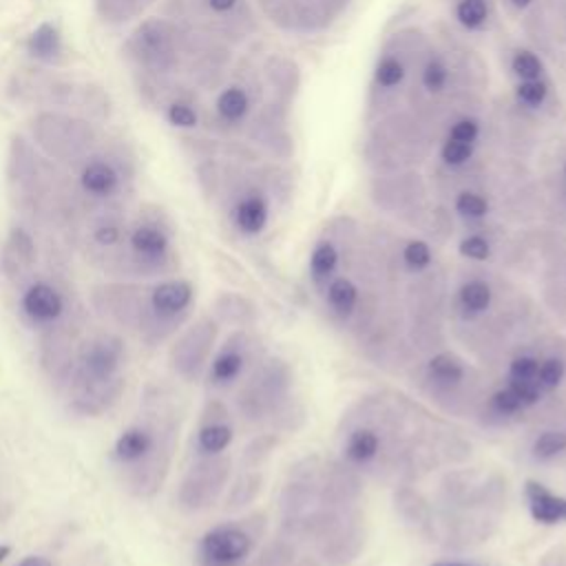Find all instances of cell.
I'll return each instance as SVG.
<instances>
[{"label": "cell", "instance_id": "obj_5", "mask_svg": "<svg viewBox=\"0 0 566 566\" xmlns=\"http://www.w3.org/2000/svg\"><path fill=\"white\" fill-rule=\"evenodd\" d=\"M7 97L35 111H66L97 124H106L113 115L111 93L102 84L69 77L38 64L20 69L9 77Z\"/></svg>", "mask_w": 566, "mask_h": 566}, {"label": "cell", "instance_id": "obj_33", "mask_svg": "<svg viewBox=\"0 0 566 566\" xmlns=\"http://www.w3.org/2000/svg\"><path fill=\"white\" fill-rule=\"evenodd\" d=\"M159 0H93L95 18L111 29L139 22Z\"/></svg>", "mask_w": 566, "mask_h": 566}, {"label": "cell", "instance_id": "obj_46", "mask_svg": "<svg viewBox=\"0 0 566 566\" xmlns=\"http://www.w3.org/2000/svg\"><path fill=\"white\" fill-rule=\"evenodd\" d=\"M511 69H513V73L520 77V82H522V80H539V77H542V71H544L539 57H537L535 53H531V51H517V53L513 55Z\"/></svg>", "mask_w": 566, "mask_h": 566}, {"label": "cell", "instance_id": "obj_39", "mask_svg": "<svg viewBox=\"0 0 566 566\" xmlns=\"http://www.w3.org/2000/svg\"><path fill=\"white\" fill-rule=\"evenodd\" d=\"M296 559H298V544L279 533L274 539L261 546L254 566H294Z\"/></svg>", "mask_w": 566, "mask_h": 566}, {"label": "cell", "instance_id": "obj_42", "mask_svg": "<svg viewBox=\"0 0 566 566\" xmlns=\"http://www.w3.org/2000/svg\"><path fill=\"white\" fill-rule=\"evenodd\" d=\"M161 115L168 119L170 126L175 128H195L199 124V113H197V106L192 102L190 95L186 97H177L172 102H168L164 108H161Z\"/></svg>", "mask_w": 566, "mask_h": 566}, {"label": "cell", "instance_id": "obj_2", "mask_svg": "<svg viewBox=\"0 0 566 566\" xmlns=\"http://www.w3.org/2000/svg\"><path fill=\"white\" fill-rule=\"evenodd\" d=\"M157 398L117 433L111 447V462L119 482L142 500L153 497L164 486L179 440V416L161 396Z\"/></svg>", "mask_w": 566, "mask_h": 566}, {"label": "cell", "instance_id": "obj_55", "mask_svg": "<svg viewBox=\"0 0 566 566\" xmlns=\"http://www.w3.org/2000/svg\"><path fill=\"white\" fill-rule=\"evenodd\" d=\"M11 555V546L9 544H0V564Z\"/></svg>", "mask_w": 566, "mask_h": 566}, {"label": "cell", "instance_id": "obj_16", "mask_svg": "<svg viewBox=\"0 0 566 566\" xmlns=\"http://www.w3.org/2000/svg\"><path fill=\"white\" fill-rule=\"evenodd\" d=\"M263 356L261 338L250 327L232 329L223 343L214 347L203 378L212 391L234 389Z\"/></svg>", "mask_w": 566, "mask_h": 566}, {"label": "cell", "instance_id": "obj_6", "mask_svg": "<svg viewBox=\"0 0 566 566\" xmlns=\"http://www.w3.org/2000/svg\"><path fill=\"white\" fill-rule=\"evenodd\" d=\"M71 172L84 212L102 206H126L135 190L139 159L126 137L104 130L102 142Z\"/></svg>", "mask_w": 566, "mask_h": 566}, {"label": "cell", "instance_id": "obj_27", "mask_svg": "<svg viewBox=\"0 0 566 566\" xmlns=\"http://www.w3.org/2000/svg\"><path fill=\"white\" fill-rule=\"evenodd\" d=\"M391 502H394V511L398 513L405 526L413 528V533H418L420 537L431 539L436 509L413 484L394 486Z\"/></svg>", "mask_w": 566, "mask_h": 566}, {"label": "cell", "instance_id": "obj_21", "mask_svg": "<svg viewBox=\"0 0 566 566\" xmlns=\"http://www.w3.org/2000/svg\"><path fill=\"white\" fill-rule=\"evenodd\" d=\"M528 416H531V407L524 400V396L511 382L502 380L497 387H489L486 396L475 409L473 420L482 429L500 431L528 420Z\"/></svg>", "mask_w": 566, "mask_h": 566}, {"label": "cell", "instance_id": "obj_51", "mask_svg": "<svg viewBox=\"0 0 566 566\" xmlns=\"http://www.w3.org/2000/svg\"><path fill=\"white\" fill-rule=\"evenodd\" d=\"M478 133H480V126L475 119H458L451 130H449V137L451 139H458V142H464V144H473L478 139Z\"/></svg>", "mask_w": 566, "mask_h": 566}, {"label": "cell", "instance_id": "obj_10", "mask_svg": "<svg viewBox=\"0 0 566 566\" xmlns=\"http://www.w3.org/2000/svg\"><path fill=\"white\" fill-rule=\"evenodd\" d=\"M195 305V285L184 276H161L142 287L135 332L146 345H159L175 336Z\"/></svg>", "mask_w": 566, "mask_h": 566}, {"label": "cell", "instance_id": "obj_11", "mask_svg": "<svg viewBox=\"0 0 566 566\" xmlns=\"http://www.w3.org/2000/svg\"><path fill=\"white\" fill-rule=\"evenodd\" d=\"M440 509L480 511L500 517L509 504V480L500 471L460 467L447 471L436 489Z\"/></svg>", "mask_w": 566, "mask_h": 566}, {"label": "cell", "instance_id": "obj_54", "mask_svg": "<svg viewBox=\"0 0 566 566\" xmlns=\"http://www.w3.org/2000/svg\"><path fill=\"white\" fill-rule=\"evenodd\" d=\"M429 566H482V564H473V562H462V559H438Z\"/></svg>", "mask_w": 566, "mask_h": 566}, {"label": "cell", "instance_id": "obj_4", "mask_svg": "<svg viewBox=\"0 0 566 566\" xmlns=\"http://www.w3.org/2000/svg\"><path fill=\"white\" fill-rule=\"evenodd\" d=\"M234 411L252 427H268L274 433L296 431L305 422V405L292 363L265 354L234 387Z\"/></svg>", "mask_w": 566, "mask_h": 566}, {"label": "cell", "instance_id": "obj_45", "mask_svg": "<svg viewBox=\"0 0 566 566\" xmlns=\"http://www.w3.org/2000/svg\"><path fill=\"white\" fill-rule=\"evenodd\" d=\"M486 13H489V9H486L484 0H460L455 4V18L467 29L482 27L486 20Z\"/></svg>", "mask_w": 566, "mask_h": 566}, {"label": "cell", "instance_id": "obj_18", "mask_svg": "<svg viewBox=\"0 0 566 566\" xmlns=\"http://www.w3.org/2000/svg\"><path fill=\"white\" fill-rule=\"evenodd\" d=\"M497 533V517L480 511L440 509L433 517L431 542L447 551H469Z\"/></svg>", "mask_w": 566, "mask_h": 566}, {"label": "cell", "instance_id": "obj_17", "mask_svg": "<svg viewBox=\"0 0 566 566\" xmlns=\"http://www.w3.org/2000/svg\"><path fill=\"white\" fill-rule=\"evenodd\" d=\"M217 338L219 321L214 316H199L190 325L181 327L168 349V363L172 371L186 382L201 380L214 354Z\"/></svg>", "mask_w": 566, "mask_h": 566}, {"label": "cell", "instance_id": "obj_26", "mask_svg": "<svg viewBox=\"0 0 566 566\" xmlns=\"http://www.w3.org/2000/svg\"><path fill=\"white\" fill-rule=\"evenodd\" d=\"M24 53L38 66L55 69L64 64L66 42H64L62 29L51 20H42L24 38Z\"/></svg>", "mask_w": 566, "mask_h": 566}, {"label": "cell", "instance_id": "obj_52", "mask_svg": "<svg viewBox=\"0 0 566 566\" xmlns=\"http://www.w3.org/2000/svg\"><path fill=\"white\" fill-rule=\"evenodd\" d=\"M539 566H566V548H564V546L551 548V551L542 557Z\"/></svg>", "mask_w": 566, "mask_h": 566}, {"label": "cell", "instance_id": "obj_20", "mask_svg": "<svg viewBox=\"0 0 566 566\" xmlns=\"http://www.w3.org/2000/svg\"><path fill=\"white\" fill-rule=\"evenodd\" d=\"M323 464L325 460L321 455H305L290 467L279 493L281 517L303 515L310 509L318 506Z\"/></svg>", "mask_w": 566, "mask_h": 566}, {"label": "cell", "instance_id": "obj_23", "mask_svg": "<svg viewBox=\"0 0 566 566\" xmlns=\"http://www.w3.org/2000/svg\"><path fill=\"white\" fill-rule=\"evenodd\" d=\"M365 493V475L347 464L343 458L325 460L321 473L318 504L329 509H345L360 504Z\"/></svg>", "mask_w": 566, "mask_h": 566}, {"label": "cell", "instance_id": "obj_32", "mask_svg": "<svg viewBox=\"0 0 566 566\" xmlns=\"http://www.w3.org/2000/svg\"><path fill=\"white\" fill-rule=\"evenodd\" d=\"M528 458L535 464L548 467L566 460V429L557 424H537L528 440Z\"/></svg>", "mask_w": 566, "mask_h": 566}, {"label": "cell", "instance_id": "obj_57", "mask_svg": "<svg viewBox=\"0 0 566 566\" xmlns=\"http://www.w3.org/2000/svg\"><path fill=\"white\" fill-rule=\"evenodd\" d=\"M564 179H566V164H564Z\"/></svg>", "mask_w": 566, "mask_h": 566}, {"label": "cell", "instance_id": "obj_50", "mask_svg": "<svg viewBox=\"0 0 566 566\" xmlns=\"http://www.w3.org/2000/svg\"><path fill=\"white\" fill-rule=\"evenodd\" d=\"M447 77H449L447 66H444L440 60H429L427 66L422 69V84H424V88H429V91H440V88H444Z\"/></svg>", "mask_w": 566, "mask_h": 566}, {"label": "cell", "instance_id": "obj_1", "mask_svg": "<svg viewBox=\"0 0 566 566\" xmlns=\"http://www.w3.org/2000/svg\"><path fill=\"white\" fill-rule=\"evenodd\" d=\"M409 407L387 394L360 396L340 418L338 449L347 464L376 482L391 484L394 467L407 440L422 427H411Z\"/></svg>", "mask_w": 566, "mask_h": 566}, {"label": "cell", "instance_id": "obj_56", "mask_svg": "<svg viewBox=\"0 0 566 566\" xmlns=\"http://www.w3.org/2000/svg\"><path fill=\"white\" fill-rule=\"evenodd\" d=\"M511 2H513L515 7H520V9H522V7H526L531 0H511Z\"/></svg>", "mask_w": 566, "mask_h": 566}, {"label": "cell", "instance_id": "obj_15", "mask_svg": "<svg viewBox=\"0 0 566 566\" xmlns=\"http://www.w3.org/2000/svg\"><path fill=\"white\" fill-rule=\"evenodd\" d=\"M232 478V458L195 455V462L184 471L177 484V506L186 513H201L214 506L226 493Z\"/></svg>", "mask_w": 566, "mask_h": 566}, {"label": "cell", "instance_id": "obj_25", "mask_svg": "<svg viewBox=\"0 0 566 566\" xmlns=\"http://www.w3.org/2000/svg\"><path fill=\"white\" fill-rule=\"evenodd\" d=\"M323 298V310L327 312L329 321L343 329H347L352 316L358 310L363 298V287L349 274L332 276L323 290L318 292Z\"/></svg>", "mask_w": 566, "mask_h": 566}, {"label": "cell", "instance_id": "obj_35", "mask_svg": "<svg viewBox=\"0 0 566 566\" xmlns=\"http://www.w3.org/2000/svg\"><path fill=\"white\" fill-rule=\"evenodd\" d=\"M343 265V252L332 239H318L310 252L307 272L312 279V285L321 292L323 285L338 274Z\"/></svg>", "mask_w": 566, "mask_h": 566}, {"label": "cell", "instance_id": "obj_29", "mask_svg": "<svg viewBox=\"0 0 566 566\" xmlns=\"http://www.w3.org/2000/svg\"><path fill=\"white\" fill-rule=\"evenodd\" d=\"M524 502L533 522L542 526L566 524V495L551 491L544 482L528 478L524 482Z\"/></svg>", "mask_w": 566, "mask_h": 566}, {"label": "cell", "instance_id": "obj_13", "mask_svg": "<svg viewBox=\"0 0 566 566\" xmlns=\"http://www.w3.org/2000/svg\"><path fill=\"white\" fill-rule=\"evenodd\" d=\"M513 287L515 283H511L509 279L482 270H471L460 276V281L449 292L447 321L451 325V332L458 334L482 323L500 307V303Z\"/></svg>", "mask_w": 566, "mask_h": 566}, {"label": "cell", "instance_id": "obj_41", "mask_svg": "<svg viewBox=\"0 0 566 566\" xmlns=\"http://www.w3.org/2000/svg\"><path fill=\"white\" fill-rule=\"evenodd\" d=\"M276 444H279V433H274V431H265V433H259L256 438H252L250 444H245V449L241 453L243 469H259L272 455Z\"/></svg>", "mask_w": 566, "mask_h": 566}, {"label": "cell", "instance_id": "obj_22", "mask_svg": "<svg viewBox=\"0 0 566 566\" xmlns=\"http://www.w3.org/2000/svg\"><path fill=\"white\" fill-rule=\"evenodd\" d=\"M234 440V418L221 398H208L195 429V455H221Z\"/></svg>", "mask_w": 566, "mask_h": 566}, {"label": "cell", "instance_id": "obj_48", "mask_svg": "<svg viewBox=\"0 0 566 566\" xmlns=\"http://www.w3.org/2000/svg\"><path fill=\"white\" fill-rule=\"evenodd\" d=\"M402 75H405V69H402V64H400L396 57H385V60H380L378 66H376V73H374L376 82H378L380 86H385V88L396 86V84L402 80Z\"/></svg>", "mask_w": 566, "mask_h": 566}, {"label": "cell", "instance_id": "obj_3", "mask_svg": "<svg viewBox=\"0 0 566 566\" xmlns=\"http://www.w3.org/2000/svg\"><path fill=\"white\" fill-rule=\"evenodd\" d=\"M4 172L15 208L29 217L75 221L84 212L71 172L44 157L24 133L11 135Z\"/></svg>", "mask_w": 566, "mask_h": 566}, {"label": "cell", "instance_id": "obj_44", "mask_svg": "<svg viewBox=\"0 0 566 566\" xmlns=\"http://www.w3.org/2000/svg\"><path fill=\"white\" fill-rule=\"evenodd\" d=\"M458 252L464 259H469V261L484 263V261H489L493 256V243H491L489 237L473 232V234L462 237V241L458 243Z\"/></svg>", "mask_w": 566, "mask_h": 566}, {"label": "cell", "instance_id": "obj_14", "mask_svg": "<svg viewBox=\"0 0 566 566\" xmlns=\"http://www.w3.org/2000/svg\"><path fill=\"white\" fill-rule=\"evenodd\" d=\"M126 343L113 332H99L77 345L69 389L73 387H106L124 382Z\"/></svg>", "mask_w": 566, "mask_h": 566}, {"label": "cell", "instance_id": "obj_53", "mask_svg": "<svg viewBox=\"0 0 566 566\" xmlns=\"http://www.w3.org/2000/svg\"><path fill=\"white\" fill-rule=\"evenodd\" d=\"M15 566H53V562L44 555H24Z\"/></svg>", "mask_w": 566, "mask_h": 566}, {"label": "cell", "instance_id": "obj_19", "mask_svg": "<svg viewBox=\"0 0 566 566\" xmlns=\"http://www.w3.org/2000/svg\"><path fill=\"white\" fill-rule=\"evenodd\" d=\"M126 206H102L84 212V245L88 254L108 268L126 237Z\"/></svg>", "mask_w": 566, "mask_h": 566}, {"label": "cell", "instance_id": "obj_24", "mask_svg": "<svg viewBox=\"0 0 566 566\" xmlns=\"http://www.w3.org/2000/svg\"><path fill=\"white\" fill-rule=\"evenodd\" d=\"M22 316L40 329H55L66 314L64 292L49 279H35L20 292Z\"/></svg>", "mask_w": 566, "mask_h": 566}, {"label": "cell", "instance_id": "obj_9", "mask_svg": "<svg viewBox=\"0 0 566 566\" xmlns=\"http://www.w3.org/2000/svg\"><path fill=\"white\" fill-rule=\"evenodd\" d=\"M27 137L44 157L71 172L102 142L104 128L75 113L42 108L29 117Z\"/></svg>", "mask_w": 566, "mask_h": 566}, {"label": "cell", "instance_id": "obj_37", "mask_svg": "<svg viewBox=\"0 0 566 566\" xmlns=\"http://www.w3.org/2000/svg\"><path fill=\"white\" fill-rule=\"evenodd\" d=\"M263 486V475L259 469H243L232 484H228V497H226V509L239 511L250 506Z\"/></svg>", "mask_w": 566, "mask_h": 566}, {"label": "cell", "instance_id": "obj_7", "mask_svg": "<svg viewBox=\"0 0 566 566\" xmlns=\"http://www.w3.org/2000/svg\"><path fill=\"white\" fill-rule=\"evenodd\" d=\"M177 268L175 228L166 210L157 203H142L128 214L126 237L106 270L135 279L168 276Z\"/></svg>", "mask_w": 566, "mask_h": 566}, {"label": "cell", "instance_id": "obj_38", "mask_svg": "<svg viewBox=\"0 0 566 566\" xmlns=\"http://www.w3.org/2000/svg\"><path fill=\"white\" fill-rule=\"evenodd\" d=\"M250 111V97L243 86L230 84L219 91L214 99V113L223 124H239Z\"/></svg>", "mask_w": 566, "mask_h": 566}, {"label": "cell", "instance_id": "obj_31", "mask_svg": "<svg viewBox=\"0 0 566 566\" xmlns=\"http://www.w3.org/2000/svg\"><path fill=\"white\" fill-rule=\"evenodd\" d=\"M38 261V245L33 234L24 226H13L0 252L2 270L9 279L27 276Z\"/></svg>", "mask_w": 566, "mask_h": 566}, {"label": "cell", "instance_id": "obj_30", "mask_svg": "<svg viewBox=\"0 0 566 566\" xmlns=\"http://www.w3.org/2000/svg\"><path fill=\"white\" fill-rule=\"evenodd\" d=\"M539 294L546 312L559 323H566V252L544 256Z\"/></svg>", "mask_w": 566, "mask_h": 566}, {"label": "cell", "instance_id": "obj_36", "mask_svg": "<svg viewBox=\"0 0 566 566\" xmlns=\"http://www.w3.org/2000/svg\"><path fill=\"white\" fill-rule=\"evenodd\" d=\"M429 440L440 464H464L473 453L471 442L451 429L429 427Z\"/></svg>", "mask_w": 566, "mask_h": 566}, {"label": "cell", "instance_id": "obj_43", "mask_svg": "<svg viewBox=\"0 0 566 566\" xmlns=\"http://www.w3.org/2000/svg\"><path fill=\"white\" fill-rule=\"evenodd\" d=\"M455 212L467 221H482L489 214V201L484 195L475 190H462L455 195L453 201Z\"/></svg>", "mask_w": 566, "mask_h": 566}, {"label": "cell", "instance_id": "obj_28", "mask_svg": "<svg viewBox=\"0 0 566 566\" xmlns=\"http://www.w3.org/2000/svg\"><path fill=\"white\" fill-rule=\"evenodd\" d=\"M228 217L232 228L243 237H256L265 230L270 221V206L268 199L259 190H243L239 192L230 208Z\"/></svg>", "mask_w": 566, "mask_h": 566}, {"label": "cell", "instance_id": "obj_49", "mask_svg": "<svg viewBox=\"0 0 566 566\" xmlns=\"http://www.w3.org/2000/svg\"><path fill=\"white\" fill-rule=\"evenodd\" d=\"M548 95V86L542 80H522L517 86V99L528 106H539Z\"/></svg>", "mask_w": 566, "mask_h": 566}, {"label": "cell", "instance_id": "obj_34", "mask_svg": "<svg viewBox=\"0 0 566 566\" xmlns=\"http://www.w3.org/2000/svg\"><path fill=\"white\" fill-rule=\"evenodd\" d=\"M212 316L219 321V325H230L234 329H245L252 327L259 318L256 305L237 292H221L214 298L212 305Z\"/></svg>", "mask_w": 566, "mask_h": 566}, {"label": "cell", "instance_id": "obj_47", "mask_svg": "<svg viewBox=\"0 0 566 566\" xmlns=\"http://www.w3.org/2000/svg\"><path fill=\"white\" fill-rule=\"evenodd\" d=\"M444 164L449 166H462L471 159L473 155V144H464V142H458V139H451L447 137V142L442 144V150H440Z\"/></svg>", "mask_w": 566, "mask_h": 566}, {"label": "cell", "instance_id": "obj_8", "mask_svg": "<svg viewBox=\"0 0 566 566\" xmlns=\"http://www.w3.org/2000/svg\"><path fill=\"white\" fill-rule=\"evenodd\" d=\"M418 391L442 413L473 418L489 391L484 374L453 349H438L409 369Z\"/></svg>", "mask_w": 566, "mask_h": 566}, {"label": "cell", "instance_id": "obj_12", "mask_svg": "<svg viewBox=\"0 0 566 566\" xmlns=\"http://www.w3.org/2000/svg\"><path fill=\"white\" fill-rule=\"evenodd\" d=\"M268 528L263 513L226 520L201 533L195 546V566H245Z\"/></svg>", "mask_w": 566, "mask_h": 566}, {"label": "cell", "instance_id": "obj_40", "mask_svg": "<svg viewBox=\"0 0 566 566\" xmlns=\"http://www.w3.org/2000/svg\"><path fill=\"white\" fill-rule=\"evenodd\" d=\"M398 261H400V270L407 272L409 276H413L433 265V250L422 239H409L400 245Z\"/></svg>", "mask_w": 566, "mask_h": 566}]
</instances>
